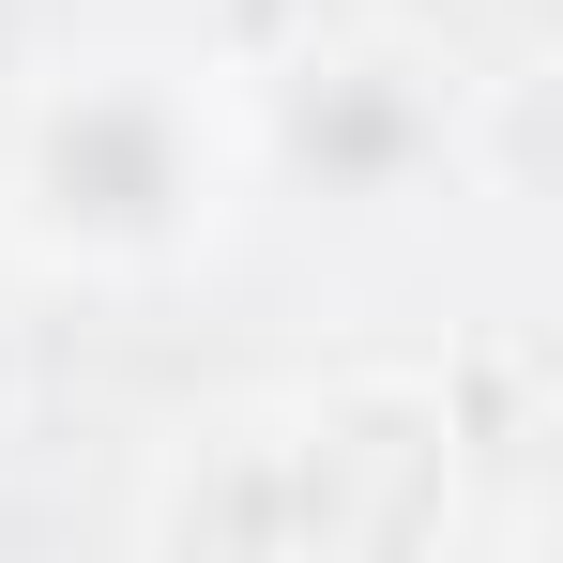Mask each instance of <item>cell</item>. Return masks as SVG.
<instances>
[{
    "mask_svg": "<svg viewBox=\"0 0 563 563\" xmlns=\"http://www.w3.org/2000/svg\"><path fill=\"white\" fill-rule=\"evenodd\" d=\"M472 457L487 427L442 366H351L153 442L122 533L153 563H396L457 533Z\"/></svg>",
    "mask_w": 563,
    "mask_h": 563,
    "instance_id": "6da1fadb",
    "label": "cell"
},
{
    "mask_svg": "<svg viewBox=\"0 0 563 563\" xmlns=\"http://www.w3.org/2000/svg\"><path fill=\"white\" fill-rule=\"evenodd\" d=\"M260 198L244 77L198 46H77L0 122V244L62 289H168Z\"/></svg>",
    "mask_w": 563,
    "mask_h": 563,
    "instance_id": "7a4b0ae2",
    "label": "cell"
},
{
    "mask_svg": "<svg viewBox=\"0 0 563 563\" xmlns=\"http://www.w3.org/2000/svg\"><path fill=\"white\" fill-rule=\"evenodd\" d=\"M244 153H260V184L320 198V213H411V198L457 184L472 92L411 15H380V31H335V46H289L244 92Z\"/></svg>",
    "mask_w": 563,
    "mask_h": 563,
    "instance_id": "3957f363",
    "label": "cell"
}]
</instances>
